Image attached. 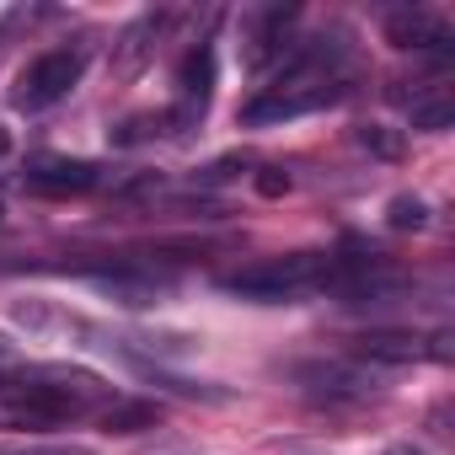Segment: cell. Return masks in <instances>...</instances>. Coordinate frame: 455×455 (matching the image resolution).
I'll return each mask as SVG.
<instances>
[{
	"mask_svg": "<svg viewBox=\"0 0 455 455\" xmlns=\"http://www.w3.org/2000/svg\"><path fill=\"white\" fill-rule=\"evenodd\" d=\"M450 124H455V97H450V92L412 102V129H423V134H439V129H450Z\"/></svg>",
	"mask_w": 455,
	"mask_h": 455,
	"instance_id": "cell-14",
	"label": "cell"
},
{
	"mask_svg": "<svg viewBox=\"0 0 455 455\" xmlns=\"http://www.w3.org/2000/svg\"><path fill=\"white\" fill-rule=\"evenodd\" d=\"M343 92H348V81H343V76H338L316 49H300V54L279 70V81H274L263 97H252V102L242 108V124H247V129L284 124V118H300V113L332 108Z\"/></svg>",
	"mask_w": 455,
	"mask_h": 455,
	"instance_id": "cell-2",
	"label": "cell"
},
{
	"mask_svg": "<svg viewBox=\"0 0 455 455\" xmlns=\"http://www.w3.org/2000/svg\"><path fill=\"white\" fill-rule=\"evenodd\" d=\"M92 284L108 295V300H118V306H129V311H145V306H156L161 295H166V279H156V274H145V268H102V274H92Z\"/></svg>",
	"mask_w": 455,
	"mask_h": 455,
	"instance_id": "cell-9",
	"label": "cell"
},
{
	"mask_svg": "<svg viewBox=\"0 0 455 455\" xmlns=\"http://www.w3.org/2000/svg\"><path fill=\"white\" fill-rule=\"evenodd\" d=\"M108 386L76 370H33V375H0V428H65L86 418Z\"/></svg>",
	"mask_w": 455,
	"mask_h": 455,
	"instance_id": "cell-1",
	"label": "cell"
},
{
	"mask_svg": "<svg viewBox=\"0 0 455 455\" xmlns=\"http://www.w3.org/2000/svg\"><path fill=\"white\" fill-rule=\"evenodd\" d=\"M0 214H6V209H0Z\"/></svg>",
	"mask_w": 455,
	"mask_h": 455,
	"instance_id": "cell-21",
	"label": "cell"
},
{
	"mask_svg": "<svg viewBox=\"0 0 455 455\" xmlns=\"http://www.w3.org/2000/svg\"><path fill=\"white\" fill-rule=\"evenodd\" d=\"M295 380H306V391H316V396H370V386H375L370 375H359L348 364H300Z\"/></svg>",
	"mask_w": 455,
	"mask_h": 455,
	"instance_id": "cell-11",
	"label": "cell"
},
{
	"mask_svg": "<svg viewBox=\"0 0 455 455\" xmlns=\"http://www.w3.org/2000/svg\"><path fill=\"white\" fill-rule=\"evenodd\" d=\"M209 92H214V49L198 44V49H188V60L177 65V113H172V124L204 118Z\"/></svg>",
	"mask_w": 455,
	"mask_h": 455,
	"instance_id": "cell-7",
	"label": "cell"
},
{
	"mask_svg": "<svg viewBox=\"0 0 455 455\" xmlns=\"http://www.w3.org/2000/svg\"><path fill=\"white\" fill-rule=\"evenodd\" d=\"M81 70H86V54H81V49H54V54H38V60L22 70V81H17L12 102H17V108H28V113H38V108L60 102V97H70V86L81 81Z\"/></svg>",
	"mask_w": 455,
	"mask_h": 455,
	"instance_id": "cell-4",
	"label": "cell"
},
{
	"mask_svg": "<svg viewBox=\"0 0 455 455\" xmlns=\"http://www.w3.org/2000/svg\"><path fill=\"white\" fill-rule=\"evenodd\" d=\"M177 124H172V113H140V118H124L118 129H113V145H145V140H161V134H172Z\"/></svg>",
	"mask_w": 455,
	"mask_h": 455,
	"instance_id": "cell-13",
	"label": "cell"
},
{
	"mask_svg": "<svg viewBox=\"0 0 455 455\" xmlns=\"http://www.w3.org/2000/svg\"><path fill=\"white\" fill-rule=\"evenodd\" d=\"M102 182L97 161H70V156H33L22 172V188L38 198H70V193H92Z\"/></svg>",
	"mask_w": 455,
	"mask_h": 455,
	"instance_id": "cell-5",
	"label": "cell"
},
{
	"mask_svg": "<svg viewBox=\"0 0 455 455\" xmlns=\"http://www.w3.org/2000/svg\"><path fill=\"white\" fill-rule=\"evenodd\" d=\"M354 354L359 359H375V364H418V359H450V338H418V332H364L354 338Z\"/></svg>",
	"mask_w": 455,
	"mask_h": 455,
	"instance_id": "cell-6",
	"label": "cell"
},
{
	"mask_svg": "<svg viewBox=\"0 0 455 455\" xmlns=\"http://www.w3.org/2000/svg\"><path fill=\"white\" fill-rule=\"evenodd\" d=\"M156 418H161L156 402H113L102 412V428L108 434H145V428H156Z\"/></svg>",
	"mask_w": 455,
	"mask_h": 455,
	"instance_id": "cell-12",
	"label": "cell"
},
{
	"mask_svg": "<svg viewBox=\"0 0 455 455\" xmlns=\"http://www.w3.org/2000/svg\"><path fill=\"white\" fill-rule=\"evenodd\" d=\"M359 145H364V150H375L380 161H396V156H402V140H396V134H386V129H375V124H370V129H359Z\"/></svg>",
	"mask_w": 455,
	"mask_h": 455,
	"instance_id": "cell-16",
	"label": "cell"
},
{
	"mask_svg": "<svg viewBox=\"0 0 455 455\" xmlns=\"http://www.w3.org/2000/svg\"><path fill=\"white\" fill-rule=\"evenodd\" d=\"M252 182H258L263 198H284V193H290V172H284V166H258Z\"/></svg>",
	"mask_w": 455,
	"mask_h": 455,
	"instance_id": "cell-17",
	"label": "cell"
},
{
	"mask_svg": "<svg viewBox=\"0 0 455 455\" xmlns=\"http://www.w3.org/2000/svg\"><path fill=\"white\" fill-rule=\"evenodd\" d=\"M12 354V332H0V359H6Z\"/></svg>",
	"mask_w": 455,
	"mask_h": 455,
	"instance_id": "cell-19",
	"label": "cell"
},
{
	"mask_svg": "<svg viewBox=\"0 0 455 455\" xmlns=\"http://www.w3.org/2000/svg\"><path fill=\"white\" fill-rule=\"evenodd\" d=\"M6 150H12V134H6V129H0V156H6Z\"/></svg>",
	"mask_w": 455,
	"mask_h": 455,
	"instance_id": "cell-20",
	"label": "cell"
},
{
	"mask_svg": "<svg viewBox=\"0 0 455 455\" xmlns=\"http://www.w3.org/2000/svg\"><path fill=\"white\" fill-rule=\"evenodd\" d=\"M386 225H391V231H423V225H428V204L423 198H391V209H386Z\"/></svg>",
	"mask_w": 455,
	"mask_h": 455,
	"instance_id": "cell-15",
	"label": "cell"
},
{
	"mask_svg": "<svg viewBox=\"0 0 455 455\" xmlns=\"http://www.w3.org/2000/svg\"><path fill=\"white\" fill-rule=\"evenodd\" d=\"M161 28H166V12H145V17H134V22L118 33V44H113V76H118V81H134V76L145 70V60H150Z\"/></svg>",
	"mask_w": 455,
	"mask_h": 455,
	"instance_id": "cell-8",
	"label": "cell"
},
{
	"mask_svg": "<svg viewBox=\"0 0 455 455\" xmlns=\"http://www.w3.org/2000/svg\"><path fill=\"white\" fill-rule=\"evenodd\" d=\"M386 38L396 49H450V28L434 12H396V17H386Z\"/></svg>",
	"mask_w": 455,
	"mask_h": 455,
	"instance_id": "cell-10",
	"label": "cell"
},
{
	"mask_svg": "<svg viewBox=\"0 0 455 455\" xmlns=\"http://www.w3.org/2000/svg\"><path fill=\"white\" fill-rule=\"evenodd\" d=\"M0 455H92L81 444H0Z\"/></svg>",
	"mask_w": 455,
	"mask_h": 455,
	"instance_id": "cell-18",
	"label": "cell"
},
{
	"mask_svg": "<svg viewBox=\"0 0 455 455\" xmlns=\"http://www.w3.org/2000/svg\"><path fill=\"white\" fill-rule=\"evenodd\" d=\"M327 274H332L327 252H290V258H263L252 268L225 274L220 290L242 295V300H290V295H306V290L327 284Z\"/></svg>",
	"mask_w": 455,
	"mask_h": 455,
	"instance_id": "cell-3",
	"label": "cell"
}]
</instances>
